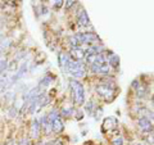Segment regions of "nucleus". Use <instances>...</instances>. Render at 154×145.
I'll list each match as a JSON object with an SVG mask.
<instances>
[{
  "label": "nucleus",
  "instance_id": "f257e3e1",
  "mask_svg": "<svg viewBox=\"0 0 154 145\" xmlns=\"http://www.w3.org/2000/svg\"><path fill=\"white\" fill-rule=\"evenodd\" d=\"M71 92H72V99L76 105H82L85 101V90L82 84L76 80H71Z\"/></svg>",
  "mask_w": 154,
  "mask_h": 145
},
{
  "label": "nucleus",
  "instance_id": "f03ea898",
  "mask_svg": "<svg viewBox=\"0 0 154 145\" xmlns=\"http://www.w3.org/2000/svg\"><path fill=\"white\" fill-rule=\"evenodd\" d=\"M67 72L73 76V77H84L85 73H86V68H85V64L81 62H76V61H70L68 62V68Z\"/></svg>",
  "mask_w": 154,
  "mask_h": 145
},
{
  "label": "nucleus",
  "instance_id": "7ed1b4c3",
  "mask_svg": "<svg viewBox=\"0 0 154 145\" xmlns=\"http://www.w3.org/2000/svg\"><path fill=\"white\" fill-rule=\"evenodd\" d=\"M96 91L103 99L110 101L113 99L114 91H115L114 84H100V85H98L96 86Z\"/></svg>",
  "mask_w": 154,
  "mask_h": 145
},
{
  "label": "nucleus",
  "instance_id": "20e7f679",
  "mask_svg": "<svg viewBox=\"0 0 154 145\" xmlns=\"http://www.w3.org/2000/svg\"><path fill=\"white\" fill-rule=\"evenodd\" d=\"M48 121H49L50 126H51V130H53L54 132H57V134H59V132H62L64 130L63 122L61 121V117H59L57 110H51V112L49 113Z\"/></svg>",
  "mask_w": 154,
  "mask_h": 145
},
{
  "label": "nucleus",
  "instance_id": "39448f33",
  "mask_svg": "<svg viewBox=\"0 0 154 145\" xmlns=\"http://www.w3.org/2000/svg\"><path fill=\"white\" fill-rule=\"evenodd\" d=\"M77 39H78L80 44H90L91 45L93 42L98 41L99 39H98V36L95 35V33L93 32H87V33H77Z\"/></svg>",
  "mask_w": 154,
  "mask_h": 145
},
{
  "label": "nucleus",
  "instance_id": "423d86ee",
  "mask_svg": "<svg viewBox=\"0 0 154 145\" xmlns=\"http://www.w3.org/2000/svg\"><path fill=\"white\" fill-rule=\"evenodd\" d=\"M40 131H41V125L38 119H33L31 123V129H30V136L32 139H37L40 136Z\"/></svg>",
  "mask_w": 154,
  "mask_h": 145
},
{
  "label": "nucleus",
  "instance_id": "0eeeda50",
  "mask_svg": "<svg viewBox=\"0 0 154 145\" xmlns=\"http://www.w3.org/2000/svg\"><path fill=\"white\" fill-rule=\"evenodd\" d=\"M138 126H139V129L143 131V132H150L153 130V126H152V122L149 121L148 118H145V117H141L139 118V121H138Z\"/></svg>",
  "mask_w": 154,
  "mask_h": 145
},
{
  "label": "nucleus",
  "instance_id": "6e6552de",
  "mask_svg": "<svg viewBox=\"0 0 154 145\" xmlns=\"http://www.w3.org/2000/svg\"><path fill=\"white\" fill-rule=\"evenodd\" d=\"M118 125V122H117V119L113 118V117H108V118H105L104 119V123H103V130L107 131V130H112V129H115Z\"/></svg>",
  "mask_w": 154,
  "mask_h": 145
},
{
  "label": "nucleus",
  "instance_id": "1a4fd4ad",
  "mask_svg": "<svg viewBox=\"0 0 154 145\" xmlns=\"http://www.w3.org/2000/svg\"><path fill=\"white\" fill-rule=\"evenodd\" d=\"M58 61H59V67L62 68L63 72H67V68H68V62H70V58L66 53H61L58 57Z\"/></svg>",
  "mask_w": 154,
  "mask_h": 145
},
{
  "label": "nucleus",
  "instance_id": "9d476101",
  "mask_svg": "<svg viewBox=\"0 0 154 145\" xmlns=\"http://www.w3.org/2000/svg\"><path fill=\"white\" fill-rule=\"evenodd\" d=\"M27 68H28L27 63H22L21 67H19V70H18V72L13 76V82H16V81H18L19 78H22L23 76L26 75V72H27Z\"/></svg>",
  "mask_w": 154,
  "mask_h": 145
},
{
  "label": "nucleus",
  "instance_id": "9b49d317",
  "mask_svg": "<svg viewBox=\"0 0 154 145\" xmlns=\"http://www.w3.org/2000/svg\"><path fill=\"white\" fill-rule=\"evenodd\" d=\"M71 55H72V58H73L76 62H80L81 59L85 57V53H84V50L81 48H73L71 50Z\"/></svg>",
  "mask_w": 154,
  "mask_h": 145
},
{
  "label": "nucleus",
  "instance_id": "f8f14e48",
  "mask_svg": "<svg viewBox=\"0 0 154 145\" xmlns=\"http://www.w3.org/2000/svg\"><path fill=\"white\" fill-rule=\"evenodd\" d=\"M78 24H81V26H86V24H89V17H87L85 10H82L78 14Z\"/></svg>",
  "mask_w": 154,
  "mask_h": 145
},
{
  "label": "nucleus",
  "instance_id": "ddd939ff",
  "mask_svg": "<svg viewBox=\"0 0 154 145\" xmlns=\"http://www.w3.org/2000/svg\"><path fill=\"white\" fill-rule=\"evenodd\" d=\"M40 125H41V129L44 130L45 134H49L50 130H51V126H50V123H49V121H48V117H46V116L42 117V121H41Z\"/></svg>",
  "mask_w": 154,
  "mask_h": 145
},
{
  "label": "nucleus",
  "instance_id": "4468645a",
  "mask_svg": "<svg viewBox=\"0 0 154 145\" xmlns=\"http://www.w3.org/2000/svg\"><path fill=\"white\" fill-rule=\"evenodd\" d=\"M51 81H53V78H51L50 76H46V77H44V78H42V80L40 81V84H38V85H40V89H45V87H48L49 85H50Z\"/></svg>",
  "mask_w": 154,
  "mask_h": 145
},
{
  "label": "nucleus",
  "instance_id": "2eb2a0df",
  "mask_svg": "<svg viewBox=\"0 0 154 145\" xmlns=\"http://www.w3.org/2000/svg\"><path fill=\"white\" fill-rule=\"evenodd\" d=\"M109 70H110V66L108 64V62L103 63V64L100 66V68H99V73H101V75H108L109 73Z\"/></svg>",
  "mask_w": 154,
  "mask_h": 145
},
{
  "label": "nucleus",
  "instance_id": "dca6fc26",
  "mask_svg": "<svg viewBox=\"0 0 154 145\" xmlns=\"http://www.w3.org/2000/svg\"><path fill=\"white\" fill-rule=\"evenodd\" d=\"M108 64L114 67V68H118V66H119V58L117 57V55H113V57L108 61Z\"/></svg>",
  "mask_w": 154,
  "mask_h": 145
},
{
  "label": "nucleus",
  "instance_id": "f3484780",
  "mask_svg": "<svg viewBox=\"0 0 154 145\" xmlns=\"http://www.w3.org/2000/svg\"><path fill=\"white\" fill-rule=\"evenodd\" d=\"M62 116H64V117H70V116H72V113H73V109L71 108V107H64V108L62 109Z\"/></svg>",
  "mask_w": 154,
  "mask_h": 145
},
{
  "label": "nucleus",
  "instance_id": "a211bd4d",
  "mask_svg": "<svg viewBox=\"0 0 154 145\" xmlns=\"http://www.w3.org/2000/svg\"><path fill=\"white\" fill-rule=\"evenodd\" d=\"M7 68H8L7 59H0V75H3L7 71Z\"/></svg>",
  "mask_w": 154,
  "mask_h": 145
},
{
  "label": "nucleus",
  "instance_id": "6ab92c4d",
  "mask_svg": "<svg viewBox=\"0 0 154 145\" xmlns=\"http://www.w3.org/2000/svg\"><path fill=\"white\" fill-rule=\"evenodd\" d=\"M70 42H71V45L73 46V48H77V46L80 45V41H78V39H77V36H76V35L70 37Z\"/></svg>",
  "mask_w": 154,
  "mask_h": 145
},
{
  "label": "nucleus",
  "instance_id": "aec40b11",
  "mask_svg": "<svg viewBox=\"0 0 154 145\" xmlns=\"http://www.w3.org/2000/svg\"><path fill=\"white\" fill-rule=\"evenodd\" d=\"M136 92H138V96H144V95H145V92H147V89L140 85V86L136 89Z\"/></svg>",
  "mask_w": 154,
  "mask_h": 145
},
{
  "label": "nucleus",
  "instance_id": "412c9836",
  "mask_svg": "<svg viewBox=\"0 0 154 145\" xmlns=\"http://www.w3.org/2000/svg\"><path fill=\"white\" fill-rule=\"evenodd\" d=\"M122 144H123V139L119 138V136H118V138H115L112 141V145H122Z\"/></svg>",
  "mask_w": 154,
  "mask_h": 145
},
{
  "label": "nucleus",
  "instance_id": "4be33fe9",
  "mask_svg": "<svg viewBox=\"0 0 154 145\" xmlns=\"http://www.w3.org/2000/svg\"><path fill=\"white\" fill-rule=\"evenodd\" d=\"M85 109H86V112L90 114V113H91V109H93V103H91V101H89V103L86 104V107H85Z\"/></svg>",
  "mask_w": 154,
  "mask_h": 145
},
{
  "label": "nucleus",
  "instance_id": "5701e85b",
  "mask_svg": "<svg viewBox=\"0 0 154 145\" xmlns=\"http://www.w3.org/2000/svg\"><path fill=\"white\" fill-rule=\"evenodd\" d=\"M9 114H10V117H14V116H16V114H17V109H16V107H13V108L10 109Z\"/></svg>",
  "mask_w": 154,
  "mask_h": 145
},
{
  "label": "nucleus",
  "instance_id": "b1692460",
  "mask_svg": "<svg viewBox=\"0 0 154 145\" xmlns=\"http://www.w3.org/2000/svg\"><path fill=\"white\" fill-rule=\"evenodd\" d=\"M75 3H76V1H67V3H66V8H71Z\"/></svg>",
  "mask_w": 154,
  "mask_h": 145
},
{
  "label": "nucleus",
  "instance_id": "393cba45",
  "mask_svg": "<svg viewBox=\"0 0 154 145\" xmlns=\"http://www.w3.org/2000/svg\"><path fill=\"white\" fill-rule=\"evenodd\" d=\"M62 4H63V1H61V0H59V1H55L54 7H55V8H59V7H62Z\"/></svg>",
  "mask_w": 154,
  "mask_h": 145
},
{
  "label": "nucleus",
  "instance_id": "a878e982",
  "mask_svg": "<svg viewBox=\"0 0 154 145\" xmlns=\"http://www.w3.org/2000/svg\"><path fill=\"white\" fill-rule=\"evenodd\" d=\"M48 145H63L62 143H53V144H48Z\"/></svg>",
  "mask_w": 154,
  "mask_h": 145
},
{
  "label": "nucleus",
  "instance_id": "bb28decb",
  "mask_svg": "<svg viewBox=\"0 0 154 145\" xmlns=\"http://www.w3.org/2000/svg\"><path fill=\"white\" fill-rule=\"evenodd\" d=\"M152 101H153V104H154V95H153V98H152Z\"/></svg>",
  "mask_w": 154,
  "mask_h": 145
},
{
  "label": "nucleus",
  "instance_id": "cd10ccee",
  "mask_svg": "<svg viewBox=\"0 0 154 145\" xmlns=\"http://www.w3.org/2000/svg\"><path fill=\"white\" fill-rule=\"evenodd\" d=\"M152 138H153V140H154V132H153V134H152Z\"/></svg>",
  "mask_w": 154,
  "mask_h": 145
}]
</instances>
